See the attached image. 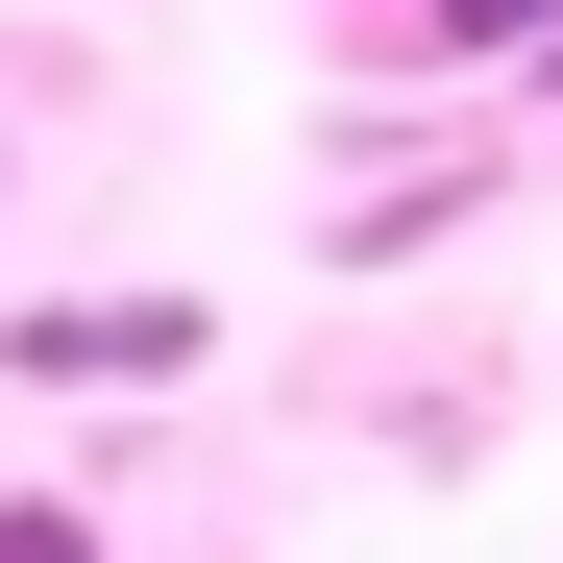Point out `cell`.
Instances as JSON below:
<instances>
[{"label": "cell", "mask_w": 563, "mask_h": 563, "mask_svg": "<svg viewBox=\"0 0 563 563\" xmlns=\"http://www.w3.org/2000/svg\"><path fill=\"white\" fill-rule=\"evenodd\" d=\"M197 343H221L197 295H25V319H0V367H25V393H172Z\"/></svg>", "instance_id": "1"}, {"label": "cell", "mask_w": 563, "mask_h": 563, "mask_svg": "<svg viewBox=\"0 0 563 563\" xmlns=\"http://www.w3.org/2000/svg\"><path fill=\"white\" fill-rule=\"evenodd\" d=\"M563 0H417V49H539Z\"/></svg>", "instance_id": "2"}, {"label": "cell", "mask_w": 563, "mask_h": 563, "mask_svg": "<svg viewBox=\"0 0 563 563\" xmlns=\"http://www.w3.org/2000/svg\"><path fill=\"white\" fill-rule=\"evenodd\" d=\"M0 563H99V515H74V490H0Z\"/></svg>", "instance_id": "3"}]
</instances>
